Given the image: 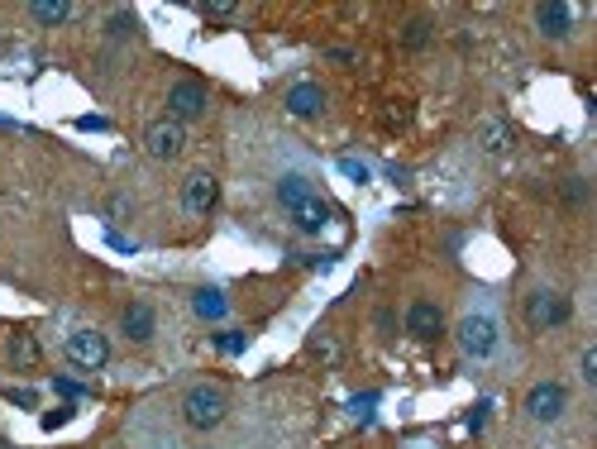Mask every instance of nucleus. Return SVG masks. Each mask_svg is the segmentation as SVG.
Returning a JSON list of instances; mask_svg holds the SVG:
<instances>
[{
	"mask_svg": "<svg viewBox=\"0 0 597 449\" xmlns=\"http://www.w3.org/2000/svg\"><path fill=\"white\" fill-rule=\"evenodd\" d=\"M230 416V392L215 383H196L187 397H182V421L192 430H215Z\"/></svg>",
	"mask_w": 597,
	"mask_h": 449,
	"instance_id": "obj_1",
	"label": "nucleus"
},
{
	"mask_svg": "<svg viewBox=\"0 0 597 449\" xmlns=\"http://www.w3.org/2000/svg\"><path fill=\"white\" fill-rule=\"evenodd\" d=\"M63 359L77 368V373H101V368L110 364V340L101 330H72L63 344Z\"/></svg>",
	"mask_w": 597,
	"mask_h": 449,
	"instance_id": "obj_2",
	"label": "nucleus"
},
{
	"mask_svg": "<svg viewBox=\"0 0 597 449\" xmlns=\"http://www.w3.org/2000/svg\"><path fill=\"white\" fill-rule=\"evenodd\" d=\"M569 316H574V301L564 297V292H555V287H540V292H531L526 297V325L531 330H559V325H569Z\"/></svg>",
	"mask_w": 597,
	"mask_h": 449,
	"instance_id": "obj_3",
	"label": "nucleus"
},
{
	"mask_svg": "<svg viewBox=\"0 0 597 449\" xmlns=\"http://www.w3.org/2000/svg\"><path fill=\"white\" fill-rule=\"evenodd\" d=\"M564 411H569V387L564 383H535L526 392V416L535 426H555Z\"/></svg>",
	"mask_w": 597,
	"mask_h": 449,
	"instance_id": "obj_4",
	"label": "nucleus"
},
{
	"mask_svg": "<svg viewBox=\"0 0 597 449\" xmlns=\"http://www.w3.org/2000/svg\"><path fill=\"white\" fill-rule=\"evenodd\" d=\"M182 149H187V129L177 125L172 115H163V120H153V125L144 129V153H149V158H158V163L182 158Z\"/></svg>",
	"mask_w": 597,
	"mask_h": 449,
	"instance_id": "obj_5",
	"label": "nucleus"
},
{
	"mask_svg": "<svg viewBox=\"0 0 597 449\" xmlns=\"http://www.w3.org/2000/svg\"><path fill=\"white\" fill-rule=\"evenodd\" d=\"M454 335H459V349L469 359H492L497 354V321L492 316H464Z\"/></svg>",
	"mask_w": 597,
	"mask_h": 449,
	"instance_id": "obj_6",
	"label": "nucleus"
},
{
	"mask_svg": "<svg viewBox=\"0 0 597 449\" xmlns=\"http://www.w3.org/2000/svg\"><path fill=\"white\" fill-rule=\"evenodd\" d=\"M206 86L201 82H172L168 91V115L177 120V125H187V120H201L206 115Z\"/></svg>",
	"mask_w": 597,
	"mask_h": 449,
	"instance_id": "obj_7",
	"label": "nucleus"
},
{
	"mask_svg": "<svg viewBox=\"0 0 597 449\" xmlns=\"http://www.w3.org/2000/svg\"><path fill=\"white\" fill-rule=\"evenodd\" d=\"M406 335L421 344L440 340V335H445V311H440L435 301H411V306H406Z\"/></svg>",
	"mask_w": 597,
	"mask_h": 449,
	"instance_id": "obj_8",
	"label": "nucleus"
},
{
	"mask_svg": "<svg viewBox=\"0 0 597 449\" xmlns=\"http://www.w3.org/2000/svg\"><path fill=\"white\" fill-rule=\"evenodd\" d=\"M215 201H220V182H215V172H192V177L182 182V211L187 215H211Z\"/></svg>",
	"mask_w": 597,
	"mask_h": 449,
	"instance_id": "obj_9",
	"label": "nucleus"
},
{
	"mask_svg": "<svg viewBox=\"0 0 597 449\" xmlns=\"http://www.w3.org/2000/svg\"><path fill=\"white\" fill-rule=\"evenodd\" d=\"M5 364L15 368V373H34V368L43 364L39 335H29V330H15V335H5Z\"/></svg>",
	"mask_w": 597,
	"mask_h": 449,
	"instance_id": "obj_10",
	"label": "nucleus"
},
{
	"mask_svg": "<svg viewBox=\"0 0 597 449\" xmlns=\"http://www.w3.org/2000/svg\"><path fill=\"white\" fill-rule=\"evenodd\" d=\"M287 215H292V225H297L301 235H320V230H325V225H330V201H320L316 192L311 196H301V201H292V206H287Z\"/></svg>",
	"mask_w": 597,
	"mask_h": 449,
	"instance_id": "obj_11",
	"label": "nucleus"
},
{
	"mask_svg": "<svg viewBox=\"0 0 597 449\" xmlns=\"http://www.w3.org/2000/svg\"><path fill=\"white\" fill-rule=\"evenodd\" d=\"M120 330H125V340L149 344L158 335V316H153L149 301H129L125 311H120Z\"/></svg>",
	"mask_w": 597,
	"mask_h": 449,
	"instance_id": "obj_12",
	"label": "nucleus"
},
{
	"mask_svg": "<svg viewBox=\"0 0 597 449\" xmlns=\"http://www.w3.org/2000/svg\"><path fill=\"white\" fill-rule=\"evenodd\" d=\"M535 29L545 39H569L574 34V10L559 5V0H545V5H535Z\"/></svg>",
	"mask_w": 597,
	"mask_h": 449,
	"instance_id": "obj_13",
	"label": "nucleus"
},
{
	"mask_svg": "<svg viewBox=\"0 0 597 449\" xmlns=\"http://www.w3.org/2000/svg\"><path fill=\"white\" fill-rule=\"evenodd\" d=\"M287 115H297V120H316L320 110H325V91H320L316 82H297L292 91H287Z\"/></svg>",
	"mask_w": 597,
	"mask_h": 449,
	"instance_id": "obj_14",
	"label": "nucleus"
},
{
	"mask_svg": "<svg viewBox=\"0 0 597 449\" xmlns=\"http://www.w3.org/2000/svg\"><path fill=\"white\" fill-rule=\"evenodd\" d=\"M29 15H34L39 24H67L72 15H77V5H67V0H34Z\"/></svg>",
	"mask_w": 597,
	"mask_h": 449,
	"instance_id": "obj_15",
	"label": "nucleus"
},
{
	"mask_svg": "<svg viewBox=\"0 0 597 449\" xmlns=\"http://www.w3.org/2000/svg\"><path fill=\"white\" fill-rule=\"evenodd\" d=\"M478 144L488 153H507L512 149V129L502 125V120H483V125H478Z\"/></svg>",
	"mask_w": 597,
	"mask_h": 449,
	"instance_id": "obj_16",
	"label": "nucleus"
},
{
	"mask_svg": "<svg viewBox=\"0 0 597 449\" xmlns=\"http://www.w3.org/2000/svg\"><path fill=\"white\" fill-rule=\"evenodd\" d=\"M192 306H196V316H206V321H220V316L230 311L225 292H215V287H201V292L192 297Z\"/></svg>",
	"mask_w": 597,
	"mask_h": 449,
	"instance_id": "obj_17",
	"label": "nucleus"
},
{
	"mask_svg": "<svg viewBox=\"0 0 597 449\" xmlns=\"http://www.w3.org/2000/svg\"><path fill=\"white\" fill-rule=\"evenodd\" d=\"M311 192H316V187H311L306 177H297V172H287V177L278 182V201H282V211H287L292 201H301V196H311Z\"/></svg>",
	"mask_w": 597,
	"mask_h": 449,
	"instance_id": "obj_18",
	"label": "nucleus"
},
{
	"mask_svg": "<svg viewBox=\"0 0 597 449\" xmlns=\"http://www.w3.org/2000/svg\"><path fill=\"white\" fill-rule=\"evenodd\" d=\"M110 39H134V34H139V20H134V15H125V10H120V15H110Z\"/></svg>",
	"mask_w": 597,
	"mask_h": 449,
	"instance_id": "obj_19",
	"label": "nucleus"
},
{
	"mask_svg": "<svg viewBox=\"0 0 597 449\" xmlns=\"http://www.w3.org/2000/svg\"><path fill=\"white\" fill-rule=\"evenodd\" d=\"M402 39H406V48H426L430 43V20H411Z\"/></svg>",
	"mask_w": 597,
	"mask_h": 449,
	"instance_id": "obj_20",
	"label": "nucleus"
},
{
	"mask_svg": "<svg viewBox=\"0 0 597 449\" xmlns=\"http://www.w3.org/2000/svg\"><path fill=\"white\" fill-rule=\"evenodd\" d=\"M578 378H583L588 387L597 383V349H593V344H588V349L578 354Z\"/></svg>",
	"mask_w": 597,
	"mask_h": 449,
	"instance_id": "obj_21",
	"label": "nucleus"
},
{
	"mask_svg": "<svg viewBox=\"0 0 597 449\" xmlns=\"http://www.w3.org/2000/svg\"><path fill=\"white\" fill-rule=\"evenodd\" d=\"M235 10L239 5H230V0H206V5H201V15H211V20H230Z\"/></svg>",
	"mask_w": 597,
	"mask_h": 449,
	"instance_id": "obj_22",
	"label": "nucleus"
},
{
	"mask_svg": "<svg viewBox=\"0 0 597 449\" xmlns=\"http://www.w3.org/2000/svg\"><path fill=\"white\" fill-rule=\"evenodd\" d=\"M311 354H320V359H340V344L325 340V335H316V340H311Z\"/></svg>",
	"mask_w": 597,
	"mask_h": 449,
	"instance_id": "obj_23",
	"label": "nucleus"
},
{
	"mask_svg": "<svg viewBox=\"0 0 597 449\" xmlns=\"http://www.w3.org/2000/svg\"><path fill=\"white\" fill-rule=\"evenodd\" d=\"M344 172H349V177H359V182L368 177V172H363V163H354V158H344Z\"/></svg>",
	"mask_w": 597,
	"mask_h": 449,
	"instance_id": "obj_24",
	"label": "nucleus"
},
{
	"mask_svg": "<svg viewBox=\"0 0 597 449\" xmlns=\"http://www.w3.org/2000/svg\"><path fill=\"white\" fill-rule=\"evenodd\" d=\"M0 449H5V440H0Z\"/></svg>",
	"mask_w": 597,
	"mask_h": 449,
	"instance_id": "obj_25",
	"label": "nucleus"
}]
</instances>
